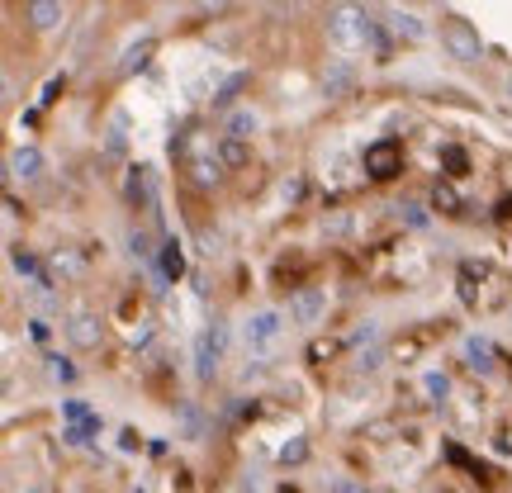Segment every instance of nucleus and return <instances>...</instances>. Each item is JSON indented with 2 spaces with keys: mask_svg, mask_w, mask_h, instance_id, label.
Returning <instances> with one entry per match:
<instances>
[{
  "mask_svg": "<svg viewBox=\"0 0 512 493\" xmlns=\"http://www.w3.org/2000/svg\"><path fill=\"white\" fill-rule=\"evenodd\" d=\"M67 337H72L76 351H95L100 347V337H105V328H100V318H95L91 309H72V318H67Z\"/></svg>",
  "mask_w": 512,
  "mask_h": 493,
  "instance_id": "nucleus-6",
  "label": "nucleus"
},
{
  "mask_svg": "<svg viewBox=\"0 0 512 493\" xmlns=\"http://www.w3.org/2000/svg\"><path fill=\"white\" fill-rule=\"evenodd\" d=\"M190 176H195V185H200V190H214V185L223 181V157H219V152H214V157H195Z\"/></svg>",
  "mask_w": 512,
  "mask_h": 493,
  "instance_id": "nucleus-14",
  "label": "nucleus"
},
{
  "mask_svg": "<svg viewBox=\"0 0 512 493\" xmlns=\"http://www.w3.org/2000/svg\"><path fill=\"white\" fill-rule=\"evenodd\" d=\"M43 370H48V380H57V384L76 380V366L67 361V356H43Z\"/></svg>",
  "mask_w": 512,
  "mask_h": 493,
  "instance_id": "nucleus-17",
  "label": "nucleus"
},
{
  "mask_svg": "<svg viewBox=\"0 0 512 493\" xmlns=\"http://www.w3.org/2000/svg\"><path fill=\"white\" fill-rule=\"evenodd\" d=\"M204 10H209V15H219V10H228V5H233V0H200Z\"/></svg>",
  "mask_w": 512,
  "mask_h": 493,
  "instance_id": "nucleus-29",
  "label": "nucleus"
},
{
  "mask_svg": "<svg viewBox=\"0 0 512 493\" xmlns=\"http://www.w3.org/2000/svg\"><path fill=\"white\" fill-rule=\"evenodd\" d=\"M351 86H356V72H351L347 62H332L328 76H323V95H328V100H342V95H351Z\"/></svg>",
  "mask_w": 512,
  "mask_h": 493,
  "instance_id": "nucleus-12",
  "label": "nucleus"
},
{
  "mask_svg": "<svg viewBox=\"0 0 512 493\" xmlns=\"http://www.w3.org/2000/svg\"><path fill=\"white\" fill-rule=\"evenodd\" d=\"M323 313H328V294L323 290H299L290 299V318L299 323V328H313V323H323Z\"/></svg>",
  "mask_w": 512,
  "mask_h": 493,
  "instance_id": "nucleus-8",
  "label": "nucleus"
},
{
  "mask_svg": "<svg viewBox=\"0 0 512 493\" xmlns=\"http://www.w3.org/2000/svg\"><path fill=\"white\" fill-rule=\"evenodd\" d=\"M366 166H370V176H380V181H384V176H394V166H399V147H394V143H375L366 152Z\"/></svg>",
  "mask_w": 512,
  "mask_h": 493,
  "instance_id": "nucleus-13",
  "label": "nucleus"
},
{
  "mask_svg": "<svg viewBox=\"0 0 512 493\" xmlns=\"http://www.w3.org/2000/svg\"><path fill=\"white\" fill-rule=\"evenodd\" d=\"M280 332H285V313L280 309H256L252 318L242 323V342H247L252 356H266V351H275Z\"/></svg>",
  "mask_w": 512,
  "mask_h": 493,
  "instance_id": "nucleus-3",
  "label": "nucleus"
},
{
  "mask_svg": "<svg viewBox=\"0 0 512 493\" xmlns=\"http://www.w3.org/2000/svg\"><path fill=\"white\" fill-rule=\"evenodd\" d=\"M53 261H57V271H67V275H81V271H86V266H81V256H72V252H57Z\"/></svg>",
  "mask_w": 512,
  "mask_h": 493,
  "instance_id": "nucleus-22",
  "label": "nucleus"
},
{
  "mask_svg": "<svg viewBox=\"0 0 512 493\" xmlns=\"http://www.w3.org/2000/svg\"><path fill=\"white\" fill-rule=\"evenodd\" d=\"M124 195L133 204H152V171H147V166H133V171H128Z\"/></svg>",
  "mask_w": 512,
  "mask_h": 493,
  "instance_id": "nucleus-15",
  "label": "nucleus"
},
{
  "mask_svg": "<svg viewBox=\"0 0 512 493\" xmlns=\"http://www.w3.org/2000/svg\"><path fill=\"white\" fill-rule=\"evenodd\" d=\"M15 266H19V271H29V275H34V280H38V261H34V256H29V252H15Z\"/></svg>",
  "mask_w": 512,
  "mask_h": 493,
  "instance_id": "nucleus-26",
  "label": "nucleus"
},
{
  "mask_svg": "<svg viewBox=\"0 0 512 493\" xmlns=\"http://www.w3.org/2000/svg\"><path fill=\"white\" fill-rule=\"evenodd\" d=\"M256 128H261V114H256L252 105H242V110L228 114V124H223V138H242V143H247Z\"/></svg>",
  "mask_w": 512,
  "mask_h": 493,
  "instance_id": "nucleus-11",
  "label": "nucleus"
},
{
  "mask_svg": "<svg viewBox=\"0 0 512 493\" xmlns=\"http://www.w3.org/2000/svg\"><path fill=\"white\" fill-rule=\"evenodd\" d=\"M29 493H43V489H29Z\"/></svg>",
  "mask_w": 512,
  "mask_h": 493,
  "instance_id": "nucleus-32",
  "label": "nucleus"
},
{
  "mask_svg": "<svg viewBox=\"0 0 512 493\" xmlns=\"http://www.w3.org/2000/svg\"><path fill=\"white\" fill-rule=\"evenodd\" d=\"M152 53H157V38H152V34H138V38H133V43L124 48V53H119V76L143 72L147 62H152Z\"/></svg>",
  "mask_w": 512,
  "mask_h": 493,
  "instance_id": "nucleus-10",
  "label": "nucleus"
},
{
  "mask_svg": "<svg viewBox=\"0 0 512 493\" xmlns=\"http://www.w3.org/2000/svg\"><path fill=\"white\" fill-rule=\"evenodd\" d=\"M403 209H408V214H403V219H408V223H418V228H422V223H427V214H422L418 204H403Z\"/></svg>",
  "mask_w": 512,
  "mask_h": 493,
  "instance_id": "nucleus-28",
  "label": "nucleus"
},
{
  "mask_svg": "<svg viewBox=\"0 0 512 493\" xmlns=\"http://www.w3.org/2000/svg\"><path fill=\"white\" fill-rule=\"evenodd\" d=\"M441 162L451 166V176H465V152L460 147H441Z\"/></svg>",
  "mask_w": 512,
  "mask_h": 493,
  "instance_id": "nucleus-21",
  "label": "nucleus"
},
{
  "mask_svg": "<svg viewBox=\"0 0 512 493\" xmlns=\"http://www.w3.org/2000/svg\"><path fill=\"white\" fill-rule=\"evenodd\" d=\"M508 95H512V76H508Z\"/></svg>",
  "mask_w": 512,
  "mask_h": 493,
  "instance_id": "nucleus-31",
  "label": "nucleus"
},
{
  "mask_svg": "<svg viewBox=\"0 0 512 493\" xmlns=\"http://www.w3.org/2000/svg\"><path fill=\"white\" fill-rule=\"evenodd\" d=\"M219 356H223V323L214 318V328L200 332V342H195V375L204 384L214 380V370H219Z\"/></svg>",
  "mask_w": 512,
  "mask_h": 493,
  "instance_id": "nucleus-4",
  "label": "nucleus"
},
{
  "mask_svg": "<svg viewBox=\"0 0 512 493\" xmlns=\"http://www.w3.org/2000/svg\"><path fill=\"white\" fill-rule=\"evenodd\" d=\"M380 24L389 29V38H399V43H422V38H427V24H422L418 15H408V10H389Z\"/></svg>",
  "mask_w": 512,
  "mask_h": 493,
  "instance_id": "nucleus-9",
  "label": "nucleus"
},
{
  "mask_svg": "<svg viewBox=\"0 0 512 493\" xmlns=\"http://www.w3.org/2000/svg\"><path fill=\"white\" fill-rule=\"evenodd\" d=\"M465 356H470V366H475V370H489L494 342H489V337H470V342H465Z\"/></svg>",
  "mask_w": 512,
  "mask_h": 493,
  "instance_id": "nucleus-16",
  "label": "nucleus"
},
{
  "mask_svg": "<svg viewBox=\"0 0 512 493\" xmlns=\"http://www.w3.org/2000/svg\"><path fill=\"white\" fill-rule=\"evenodd\" d=\"M422 389L432 394V403H441L446 394H451V380H446V375H427V384H422Z\"/></svg>",
  "mask_w": 512,
  "mask_h": 493,
  "instance_id": "nucleus-20",
  "label": "nucleus"
},
{
  "mask_svg": "<svg viewBox=\"0 0 512 493\" xmlns=\"http://www.w3.org/2000/svg\"><path fill=\"white\" fill-rule=\"evenodd\" d=\"M15 100H19V86H15V76L5 72V105H15Z\"/></svg>",
  "mask_w": 512,
  "mask_h": 493,
  "instance_id": "nucleus-27",
  "label": "nucleus"
},
{
  "mask_svg": "<svg viewBox=\"0 0 512 493\" xmlns=\"http://www.w3.org/2000/svg\"><path fill=\"white\" fill-rule=\"evenodd\" d=\"M62 19H67V5H62V0H29V5H24V24H29L34 34H57Z\"/></svg>",
  "mask_w": 512,
  "mask_h": 493,
  "instance_id": "nucleus-5",
  "label": "nucleus"
},
{
  "mask_svg": "<svg viewBox=\"0 0 512 493\" xmlns=\"http://www.w3.org/2000/svg\"><path fill=\"white\" fill-rule=\"evenodd\" d=\"M219 157H223V166H242L247 162V143H242V138H223Z\"/></svg>",
  "mask_w": 512,
  "mask_h": 493,
  "instance_id": "nucleus-18",
  "label": "nucleus"
},
{
  "mask_svg": "<svg viewBox=\"0 0 512 493\" xmlns=\"http://www.w3.org/2000/svg\"><path fill=\"white\" fill-rule=\"evenodd\" d=\"M441 53L451 57V62H479L484 57V38H479V29L470 24V19H446L441 24Z\"/></svg>",
  "mask_w": 512,
  "mask_h": 493,
  "instance_id": "nucleus-2",
  "label": "nucleus"
},
{
  "mask_svg": "<svg viewBox=\"0 0 512 493\" xmlns=\"http://www.w3.org/2000/svg\"><path fill=\"white\" fill-rule=\"evenodd\" d=\"M162 271L171 275V280H176V275L185 271V256H181V242H176V238L166 242V252H162Z\"/></svg>",
  "mask_w": 512,
  "mask_h": 493,
  "instance_id": "nucleus-19",
  "label": "nucleus"
},
{
  "mask_svg": "<svg viewBox=\"0 0 512 493\" xmlns=\"http://www.w3.org/2000/svg\"><path fill=\"white\" fill-rule=\"evenodd\" d=\"M10 181L15 185H34L38 176H43V166H48V157H43V152H38L34 143L29 147H15V152H10Z\"/></svg>",
  "mask_w": 512,
  "mask_h": 493,
  "instance_id": "nucleus-7",
  "label": "nucleus"
},
{
  "mask_svg": "<svg viewBox=\"0 0 512 493\" xmlns=\"http://www.w3.org/2000/svg\"><path fill=\"white\" fill-rule=\"evenodd\" d=\"M128 493H147V484H133V489H128Z\"/></svg>",
  "mask_w": 512,
  "mask_h": 493,
  "instance_id": "nucleus-30",
  "label": "nucleus"
},
{
  "mask_svg": "<svg viewBox=\"0 0 512 493\" xmlns=\"http://www.w3.org/2000/svg\"><path fill=\"white\" fill-rule=\"evenodd\" d=\"M304 456H309V441H290V446L280 451V460H285V465H290V460H304Z\"/></svg>",
  "mask_w": 512,
  "mask_h": 493,
  "instance_id": "nucleus-23",
  "label": "nucleus"
},
{
  "mask_svg": "<svg viewBox=\"0 0 512 493\" xmlns=\"http://www.w3.org/2000/svg\"><path fill=\"white\" fill-rule=\"evenodd\" d=\"M128 252H133V256H152V247H147V233H128Z\"/></svg>",
  "mask_w": 512,
  "mask_h": 493,
  "instance_id": "nucleus-25",
  "label": "nucleus"
},
{
  "mask_svg": "<svg viewBox=\"0 0 512 493\" xmlns=\"http://www.w3.org/2000/svg\"><path fill=\"white\" fill-rule=\"evenodd\" d=\"M375 24H380V19H370L366 10H361V5H351V0H342V5H332V10H328V38L342 48V53L370 48Z\"/></svg>",
  "mask_w": 512,
  "mask_h": 493,
  "instance_id": "nucleus-1",
  "label": "nucleus"
},
{
  "mask_svg": "<svg viewBox=\"0 0 512 493\" xmlns=\"http://www.w3.org/2000/svg\"><path fill=\"white\" fill-rule=\"evenodd\" d=\"M114 152V157H119V152H124V119H114V128H110V143H105Z\"/></svg>",
  "mask_w": 512,
  "mask_h": 493,
  "instance_id": "nucleus-24",
  "label": "nucleus"
}]
</instances>
